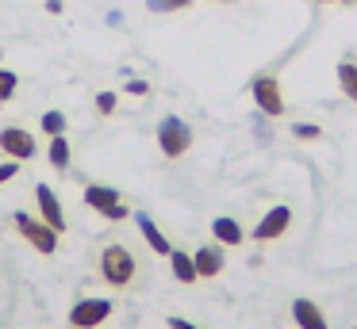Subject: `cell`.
Segmentation results:
<instances>
[{
  "label": "cell",
  "mask_w": 357,
  "mask_h": 329,
  "mask_svg": "<svg viewBox=\"0 0 357 329\" xmlns=\"http://www.w3.org/2000/svg\"><path fill=\"white\" fill-rule=\"evenodd\" d=\"M100 280L108 283L112 291H131L135 283H139V260H135V252L127 249V245H119V241L104 245V252H100Z\"/></svg>",
  "instance_id": "obj_1"
},
{
  "label": "cell",
  "mask_w": 357,
  "mask_h": 329,
  "mask_svg": "<svg viewBox=\"0 0 357 329\" xmlns=\"http://www.w3.org/2000/svg\"><path fill=\"white\" fill-rule=\"evenodd\" d=\"M12 226H16V234L24 237L35 252H43V257H54V252H58V237H62V234H58V230H50L39 214L16 211V214H12Z\"/></svg>",
  "instance_id": "obj_2"
},
{
  "label": "cell",
  "mask_w": 357,
  "mask_h": 329,
  "mask_svg": "<svg viewBox=\"0 0 357 329\" xmlns=\"http://www.w3.org/2000/svg\"><path fill=\"white\" fill-rule=\"evenodd\" d=\"M158 145H162V153L169 161H181L192 150V127H188L181 115H165V119L158 122Z\"/></svg>",
  "instance_id": "obj_3"
},
{
  "label": "cell",
  "mask_w": 357,
  "mask_h": 329,
  "mask_svg": "<svg viewBox=\"0 0 357 329\" xmlns=\"http://www.w3.org/2000/svg\"><path fill=\"white\" fill-rule=\"evenodd\" d=\"M250 96H254L257 111L269 115V119H280V115L288 111V104H284V88H280V81H277L273 73L254 77V84H250Z\"/></svg>",
  "instance_id": "obj_4"
},
{
  "label": "cell",
  "mask_w": 357,
  "mask_h": 329,
  "mask_svg": "<svg viewBox=\"0 0 357 329\" xmlns=\"http://www.w3.org/2000/svg\"><path fill=\"white\" fill-rule=\"evenodd\" d=\"M81 195H85V203L108 222H119V218H127V214H135V211H127V203L119 199V191L112 188V184H85Z\"/></svg>",
  "instance_id": "obj_5"
},
{
  "label": "cell",
  "mask_w": 357,
  "mask_h": 329,
  "mask_svg": "<svg viewBox=\"0 0 357 329\" xmlns=\"http://www.w3.org/2000/svg\"><path fill=\"white\" fill-rule=\"evenodd\" d=\"M112 298H77L70 306V329H100L112 318Z\"/></svg>",
  "instance_id": "obj_6"
},
{
  "label": "cell",
  "mask_w": 357,
  "mask_h": 329,
  "mask_svg": "<svg viewBox=\"0 0 357 329\" xmlns=\"http://www.w3.org/2000/svg\"><path fill=\"white\" fill-rule=\"evenodd\" d=\"M0 153H8L12 161H31L39 153V142L24 127H0Z\"/></svg>",
  "instance_id": "obj_7"
},
{
  "label": "cell",
  "mask_w": 357,
  "mask_h": 329,
  "mask_svg": "<svg viewBox=\"0 0 357 329\" xmlns=\"http://www.w3.org/2000/svg\"><path fill=\"white\" fill-rule=\"evenodd\" d=\"M288 226H292V211H288L284 203H277L273 211H265L261 214V222L254 226V241H277V237H284L288 234Z\"/></svg>",
  "instance_id": "obj_8"
},
{
  "label": "cell",
  "mask_w": 357,
  "mask_h": 329,
  "mask_svg": "<svg viewBox=\"0 0 357 329\" xmlns=\"http://www.w3.org/2000/svg\"><path fill=\"white\" fill-rule=\"evenodd\" d=\"M35 203H39V218L47 222L50 230L66 234V211H62V199L54 195V188H50V184H39V188H35Z\"/></svg>",
  "instance_id": "obj_9"
},
{
  "label": "cell",
  "mask_w": 357,
  "mask_h": 329,
  "mask_svg": "<svg viewBox=\"0 0 357 329\" xmlns=\"http://www.w3.org/2000/svg\"><path fill=\"white\" fill-rule=\"evenodd\" d=\"M192 260H196V275L200 280H215L219 272L227 268V252H223V245H200V249L192 252Z\"/></svg>",
  "instance_id": "obj_10"
},
{
  "label": "cell",
  "mask_w": 357,
  "mask_h": 329,
  "mask_svg": "<svg viewBox=\"0 0 357 329\" xmlns=\"http://www.w3.org/2000/svg\"><path fill=\"white\" fill-rule=\"evenodd\" d=\"M135 222H139V234L146 237V245H150V249H154L158 257H169V252H173V245H169V237H165L162 230H158V222L150 218L146 211H135Z\"/></svg>",
  "instance_id": "obj_11"
},
{
  "label": "cell",
  "mask_w": 357,
  "mask_h": 329,
  "mask_svg": "<svg viewBox=\"0 0 357 329\" xmlns=\"http://www.w3.org/2000/svg\"><path fill=\"white\" fill-rule=\"evenodd\" d=\"M292 321L300 329H326L323 306H315L311 298H296V303H292Z\"/></svg>",
  "instance_id": "obj_12"
},
{
  "label": "cell",
  "mask_w": 357,
  "mask_h": 329,
  "mask_svg": "<svg viewBox=\"0 0 357 329\" xmlns=\"http://www.w3.org/2000/svg\"><path fill=\"white\" fill-rule=\"evenodd\" d=\"M211 237H215L223 249H231V245H242V241H246V230H242L238 222L231 218V214H219V218H211Z\"/></svg>",
  "instance_id": "obj_13"
},
{
  "label": "cell",
  "mask_w": 357,
  "mask_h": 329,
  "mask_svg": "<svg viewBox=\"0 0 357 329\" xmlns=\"http://www.w3.org/2000/svg\"><path fill=\"white\" fill-rule=\"evenodd\" d=\"M169 268H173V275H177L181 283H196V280H200V275H196L192 252H185V249H173L169 252Z\"/></svg>",
  "instance_id": "obj_14"
},
{
  "label": "cell",
  "mask_w": 357,
  "mask_h": 329,
  "mask_svg": "<svg viewBox=\"0 0 357 329\" xmlns=\"http://www.w3.org/2000/svg\"><path fill=\"white\" fill-rule=\"evenodd\" d=\"M47 161H50V168L54 172H70V142H66V134H58V138H50V145H47Z\"/></svg>",
  "instance_id": "obj_15"
},
{
  "label": "cell",
  "mask_w": 357,
  "mask_h": 329,
  "mask_svg": "<svg viewBox=\"0 0 357 329\" xmlns=\"http://www.w3.org/2000/svg\"><path fill=\"white\" fill-rule=\"evenodd\" d=\"M334 77H338V88L357 104V65L354 61H338V65H334Z\"/></svg>",
  "instance_id": "obj_16"
},
{
  "label": "cell",
  "mask_w": 357,
  "mask_h": 329,
  "mask_svg": "<svg viewBox=\"0 0 357 329\" xmlns=\"http://www.w3.org/2000/svg\"><path fill=\"white\" fill-rule=\"evenodd\" d=\"M39 127H43V134H50V138H58V134H66V115L62 111H43V119H39Z\"/></svg>",
  "instance_id": "obj_17"
},
{
  "label": "cell",
  "mask_w": 357,
  "mask_h": 329,
  "mask_svg": "<svg viewBox=\"0 0 357 329\" xmlns=\"http://www.w3.org/2000/svg\"><path fill=\"white\" fill-rule=\"evenodd\" d=\"M196 0H146V8L150 12H158V15H169V12H185V8H192Z\"/></svg>",
  "instance_id": "obj_18"
},
{
  "label": "cell",
  "mask_w": 357,
  "mask_h": 329,
  "mask_svg": "<svg viewBox=\"0 0 357 329\" xmlns=\"http://www.w3.org/2000/svg\"><path fill=\"white\" fill-rule=\"evenodd\" d=\"M16 88H20V77L12 73V69H0V107L16 96Z\"/></svg>",
  "instance_id": "obj_19"
},
{
  "label": "cell",
  "mask_w": 357,
  "mask_h": 329,
  "mask_svg": "<svg viewBox=\"0 0 357 329\" xmlns=\"http://www.w3.org/2000/svg\"><path fill=\"white\" fill-rule=\"evenodd\" d=\"M292 134H296V138H303V142H315V138L323 134V130H319L315 122H296V127H292Z\"/></svg>",
  "instance_id": "obj_20"
},
{
  "label": "cell",
  "mask_w": 357,
  "mask_h": 329,
  "mask_svg": "<svg viewBox=\"0 0 357 329\" xmlns=\"http://www.w3.org/2000/svg\"><path fill=\"white\" fill-rule=\"evenodd\" d=\"M96 111H100V115L116 111V92H96Z\"/></svg>",
  "instance_id": "obj_21"
},
{
  "label": "cell",
  "mask_w": 357,
  "mask_h": 329,
  "mask_svg": "<svg viewBox=\"0 0 357 329\" xmlns=\"http://www.w3.org/2000/svg\"><path fill=\"white\" fill-rule=\"evenodd\" d=\"M16 176H20V161H4V165H0V184L16 180Z\"/></svg>",
  "instance_id": "obj_22"
},
{
  "label": "cell",
  "mask_w": 357,
  "mask_h": 329,
  "mask_svg": "<svg viewBox=\"0 0 357 329\" xmlns=\"http://www.w3.org/2000/svg\"><path fill=\"white\" fill-rule=\"evenodd\" d=\"M127 92H131V96H146L150 84H146V81H127Z\"/></svg>",
  "instance_id": "obj_23"
},
{
  "label": "cell",
  "mask_w": 357,
  "mask_h": 329,
  "mask_svg": "<svg viewBox=\"0 0 357 329\" xmlns=\"http://www.w3.org/2000/svg\"><path fill=\"white\" fill-rule=\"evenodd\" d=\"M165 326L169 329H196L192 321H185V318H165Z\"/></svg>",
  "instance_id": "obj_24"
},
{
  "label": "cell",
  "mask_w": 357,
  "mask_h": 329,
  "mask_svg": "<svg viewBox=\"0 0 357 329\" xmlns=\"http://www.w3.org/2000/svg\"><path fill=\"white\" fill-rule=\"evenodd\" d=\"M319 4H357V0H319Z\"/></svg>",
  "instance_id": "obj_25"
},
{
  "label": "cell",
  "mask_w": 357,
  "mask_h": 329,
  "mask_svg": "<svg viewBox=\"0 0 357 329\" xmlns=\"http://www.w3.org/2000/svg\"><path fill=\"white\" fill-rule=\"evenodd\" d=\"M219 4H234V0H219Z\"/></svg>",
  "instance_id": "obj_26"
}]
</instances>
